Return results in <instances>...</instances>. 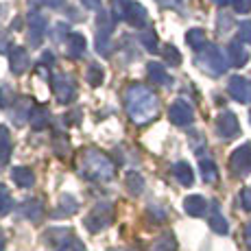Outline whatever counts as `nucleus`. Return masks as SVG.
Masks as SVG:
<instances>
[{"instance_id":"1","label":"nucleus","mask_w":251,"mask_h":251,"mask_svg":"<svg viewBox=\"0 0 251 251\" xmlns=\"http://www.w3.org/2000/svg\"><path fill=\"white\" fill-rule=\"evenodd\" d=\"M133 94L138 96V103H129V109H131V116H136L138 120H149L151 116H155L157 112V99L144 88H133ZM133 118V120H136Z\"/></svg>"},{"instance_id":"2","label":"nucleus","mask_w":251,"mask_h":251,"mask_svg":"<svg viewBox=\"0 0 251 251\" xmlns=\"http://www.w3.org/2000/svg\"><path fill=\"white\" fill-rule=\"evenodd\" d=\"M83 175L90 177V179H99V181L112 179L114 166L105 155H100V153H92V155H88V160H85V164H83Z\"/></svg>"},{"instance_id":"3","label":"nucleus","mask_w":251,"mask_h":251,"mask_svg":"<svg viewBox=\"0 0 251 251\" xmlns=\"http://www.w3.org/2000/svg\"><path fill=\"white\" fill-rule=\"evenodd\" d=\"M112 221H114V207L109 203H99L85 216V227L90 231H100V229L109 227Z\"/></svg>"},{"instance_id":"4","label":"nucleus","mask_w":251,"mask_h":251,"mask_svg":"<svg viewBox=\"0 0 251 251\" xmlns=\"http://www.w3.org/2000/svg\"><path fill=\"white\" fill-rule=\"evenodd\" d=\"M199 64L203 66V70H207L210 75H223L227 70V59H225L223 50L216 46H210L203 55L199 57Z\"/></svg>"},{"instance_id":"5","label":"nucleus","mask_w":251,"mask_h":251,"mask_svg":"<svg viewBox=\"0 0 251 251\" xmlns=\"http://www.w3.org/2000/svg\"><path fill=\"white\" fill-rule=\"evenodd\" d=\"M229 168L234 171L236 177H245L251 173V147H238L229 157Z\"/></svg>"},{"instance_id":"6","label":"nucleus","mask_w":251,"mask_h":251,"mask_svg":"<svg viewBox=\"0 0 251 251\" xmlns=\"http://www.w3.org/2000/svg\"><path fill=\"white\" fill-rule=\"evenodd\" d=\"M227 90L234 100H238V103H251V83L245 76H231Z\"/></svg>"},{"instance_id":"7","label":"nucleus","mask_w":251,"mask_h":251,"mask_svg":"<svg viewBox=\"0 0 251 251\" xmlns=\"http://www.w3.org/2000/svg\"><path fill=\"white\" fill-rule=\"evenodd\" d=\"M216 131H219V136H221V138H225V140L236 138V136H238V131H240L236 116H234V114H229V112L221 114V116H219V120H216Z\"/></svg>"},{"instance_id":"8","label":"nucleus","mask_w":251,"mask_h":251,"mask_svg":"<svg viewBox=\"0 0 251 251\" xmlns=\"http://www.w3.org/2000/svg\"><path fill=\"white\" fill-rule=\"evenodd\" d=\"M168 116H171V120L175 125H188V123H192V107L186 100H175V103L171 105Z\"/></svg>"},{"instance_id":"9","label":"nucleus","mask_w":251,"mask_h":251,"mask_svg":"<svg viewBox=\"0 0 251 251\" xmlns=\"http://www.w3.org/2000/svg\"><path fill=\"white\" fill-rule=\"evenodd\" d=\"M227 59L231 66H236V68H240V66H245L249 61V52L247 48L243 46V42H231L227 46Z\"/></svg>"},{"instance_id":"10","label":"nucleus","mask_w":251,"mask_h":251,"mask_svg":"<svg viewBox=\"0 0 251 251\" xmlns=\"http://www.w3.org/2000/svg\"><path fill=\"white\" fill-rule=\"evenodd\" d=\"M183 207H186V212L190 216H203L207 212V201L201 195H190L183 201Z\"/></svg>"},{"instance_id":"11","label":"nucleus","mask_w":251,"mask_h":251,"mask_svg":"<svg viewBox=\"0 0 251 251\" xmlns=\"http://www.w3.org/2000/svg\"><path fill=\"white\" fill-rule=\"evenodd\" d=\"M210 227L214 229L216 234H227V231H229L227 221L223 219V214H221V210H219V205H216V203H212V212H210Z\"/></svg>"},{"instance_id":"12","label":"nucleus","mask_w":251,"mask_h":251,"mask_svg":"<svg viewBox=\"0 0 251 251\" xmlns=\"http://www.w3.org/2000/svg\"><path fill=\"white\" fill-rule=\"evenodd\" d=\"M20 210H22V216H26V219H31V221H40L42 214H44V205H42L40 201H35V199L24 201Z\"/></svg>"},{"instance_id":"13","label":"nucleus","mask_w":251,"mask_h":251,"mask_svg":"<svg viewBox=\"0 0 251 251\" xmlns=\"http://www.w3.org/2000/svg\"><path fill=\"white\" fill-rule=\"evenodd\" d=\"M173 173H175L177 181H179L181 186H192V181H195V175H192V168L188 166L186 162L175 164V168H173Z\"/></svg>"},{"instance_id":"14","label":"nucleus","mask_w":251,"mask_h":251,"mask_svg":"<svg viewBox=\"0 0 251 251\" xmlns=\"http://www.w3.org/2000/svg\"><path fill=\"white\" fill-rule=\"evenodd\" d=\"M76 210H79V203H76L70 195H66L64 199H61L59 207H57V212H52V216H70V214H75Z\"/></svg>"},{"instance_id":"15","label":"nucleus","mask_w":251,"mask_h":251,"mask_svg":"<svg viewBox=\"0 0 251 251\" xmlns=\"http://www.w3.org/2000/svg\"><path fill=\"white\" fill-rule=\"evenodd\" d=\"M186 42L195 48V50H201V48H205V42H207L205 31H201V28H192V31H188Z\"/></svg>"},{"instance_id":"16","label":"nucleus","mask_w":251,"mask_h":251,"mask_svg":"<svg viewBox=\"0 0 251 251\" xmlns=\"http://www.w3.org/2000/svg\"><path fill=\"white\" fill-rule=\"evenodd\" d=\"M153 251H177V243L173 238V234H162L153 243Z\"/></svg>"},{"instance_id":"17","label":"nucleus","mask_w":251,"mask_h":251,"mask_svg":"<svg viewBox=\"0 0 251 251\" xmlns=\"http://www.w3.org/2000/svg\"><path fill=\"white\" fill-rule=\"evenodd\" d=\"M201 175H203V181L214 183L219 179V171H216V164L212 160H201Z\"/></svg>"},{"instance_id":"18","label":"nucleus","mask_w":251,"mask_h":251,"mask_svg":"<svg viewBox=\"0 0 251 251\" xmlns=\"http://www.w3.org/2000/svg\"><path fill=\"white\" fill-rule=\"evenodd\" d=\"M9 153H11V142H9V136H7V129L0 127V168L7 164L9 160Z\"/></svg>"},{"instance_id":"19","label":"nucleus","mask_w":251,"mask_h":251,"mask_svg":"<svg viewBox=\"0 0 251 251\" xmlns=\"http://www.w3.org/2000/svg\"><path fill=\"white\" fill-rule=\"evenodd\" d=\"M11 175H13V181H16L20 188H28L33 183V173L28 171V168H16Z\"/></svg>"},{"instance_id":"20","label":"nucleus","mask_w":251,"mask_h":251,"mask_svg":"<svg viewBox=\"0 0 251 251\" xmlns=\"http://www.w3.org/2000/svg\"><path fill=\"white\" fill-rule=\"evenodd\" d=\"M127 188L131 190V195H140V192H142V188H144L142 177L136 175V173H129V177H127Z\"/></svg>"},{"instance_id":"21","label":"nucleus","mask_w":251,"mask_h":251,"mask_svg":"<svg viewBox=\"0 0 251 251\" xmlns=\"http://www.w3.org/2000/svg\"><path fill=\"white\" fill-rule=\"evenodd\" d=\"M149 75H151V79H153V81H160V83H168V75H166V70H164L160 64H151V66H149Z\"/></svg>"},{"instance_id":"22","label":"nucleus","mask_w":251,"mask_h":251,"mask_svg":"<svg viewBox=\"0 0 251 251\" xmlns=\"http://www.w3.org/2000/svg\"><path fill=\"white\" fill-rule=\"evenodd\" d=\"M9 210H11V197H9L7 188L0 186V216L7 214Z\"/></svg>"},{"instance_id":"23","label":"nucleus","mask_w":251,"mask_h":251,"mask_svg":"<svg viewBox=\"0 0 251 251\" xmlns=\"http://www.w3.org/2000/svg\"><path fill=\"white\" fill-rule=\"evenodd\" d=\"M57 251H85V247H83V243H81L79 238H75V236H72V238L66 240V243L61 245Z\"/></svg>"},{"instance_id":"24","label":"nucleus","mask_w":251,"mask_h":251,"mask_svg":"<svg viewBox=\"0 0 251 251\" xmlns=\"http://www.w3.org/2000/svg\"><path fill=\"white\" fill-rule=\"evenodd\" d=\"M140 40H142V44L147 46L149 50H155V48H157V37H155V33H153V31L142 33V35H140Z\"/></svg>"},{"instance_id":"25","label":"nucleus","mask_w":251,"mask_h":251,"mask_svg":"<svg viewBox=\"0 0 251 251\" xmlns=\"http://www.w3.org/2000/svg\"><path fill=\"white\" fill-rule=\"evenodd\" d=\"M238 35H240V42H245V44H251V22H243L238 26Z\"/></svg>"},{"instance_id":"26","label":"nucleus","mask_w":251,"mask_h":251,"mask_svg":"<svg viewBox=\"0 0 251 251\" xmlns=\"http://www.w3.org/2000/svg\"><path fill=\"white\" fill-rule=\"evenodd\" d=\"M236 13H249L251 11V0H231Z\"/></svg>"},{"instance_id":"27","label":"nucleus","mask_w":251,"mask_h":251,"mask_svg":"<svg viewBox=\"0 0 251 251\" xmlns=\"http://www.w3.org/2000/svg\"><path fill=\"white\" fill-rule=\"evenodd\" d=\"M240 203H243L245 210H251V188H245L240 192Z\"/></svg>"},{"instance_id":"28","label":"nucleus","mask_w":251,"mask_h":251,"mask_svg":"<svg viewBox=\"0 0 251 251\" xmlns=\"http://www.w3.org/2000/svg\"><path fill=\"white\" fill-rule=\"evenodd\" d=\"M166 59L171 61V64H175V66H177V64L181 61V55H179V52H177L173 46H168V50H166Z\"/></svg>"},{"instance_id":"29","label":"nucleus","mask_w":251,"mask_h":251,"mask_svg":"<svg viewBox=\"0 0 251 251\" xmlns=\"http://www.w3.org/2000/svg\"><path fill=\"white\" fill-rule=\"evenodd\" d=\"M245 245H247L249 251H251V223L245 225Z\"/></svg>"},{"instance_id":"30","label":"nucleus","mask_w":251,"mask_h":251,"mask_svg":"<svg viewBox=\"0 0 251 251\" xmlns=\"http://www.w3.org/2000/svg\"><path fill=\"white\" fill-rule=\"evenodd\" d=\"M214 2H216V4H221V7H223V4H227L229 0H214Z\"/></svg>"},{"instance_id":"31","label":"nucleus","mask_w":251,"mask_h":251,"mask_svg":"<svg viewBox=\"0 0 251 251\" xmlns=\"http://www.w3.org/2000/svg\"><path fill=\"white\" fill-rule=\"evenodd\" d=\"M112 251H125V249H112Z\"/></svg>"},{"instance_id":"32","label":"nucleus","mask_w":251,"mask_h":251,"mask_svg":"<svg viewBox=\"0 0 251 251\" xmlns=\"http://www.w3.org/2000/svg\"><path fill=\"white\" fill-rule=\"evenodd\" d=\"M249 123H251V114H249Z\"/></svg>"}]
</instances>
